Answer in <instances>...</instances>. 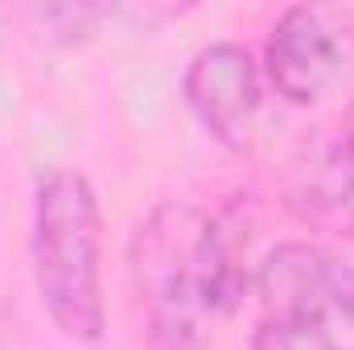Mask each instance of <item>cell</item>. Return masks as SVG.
Returning a JSON list of instances; mask_svg holds the SVG:
<instances>
[{
    "label": "cell",
    "instance_id": "cell-1",
    "mask_svg": "<svg viewBox=\"0 0 354 350\" xmlns=\"http://www.w3.org/2000/svg\"><path fill=\"white\" fill-rule=\"evenodd\" d=\"M248 243L194 202H161L132 235V288L153 350H202L248 288Z\"/></svg>",
    "mask_w": 354,
    "mask_h": 350
},
{
    "label": "cell",
    "instance_id": "cell-2",
    "mask_svg": "<svg viewBox=\"0 0 354 350\" xmlns=\"http://www.w3.org/2000/svg\"><path fill=\"white\" fill-rule=\"evenodd\" d=\"M33 284L41 309L71 342H99L107 330L103 305V210L83 174L54 169L33 194Z\"/></svg>",
    "mask_w": 354,
    "mask_h": 350
},
{
    "label": "cell",
    "instance_id": "cell-3",
    "mask_svg": "<svg viewBox=\"0 0 354 350\" xmlns=\"http://www.w3.org/2000/svg\"><path fill=\"white\" fill-rule=\"evenodd\" d=\"M264 317L309 322L354 347V268L313 243H280L256 268Z\"/></svg>",
    "mask_w": 354,
    "mask_h": 350
},
{
    "label": "cell",
    "instance_id": "cell-4",
    "mask_svg": "<svg viewBox=\"0 0 354 350\" xmlns=\"http://www.w3.org/2000/svg\"><path fill=\"white\" fill-rule=\"evenodd\" d=\"M181 95L218 145L248 149L264 111V66L235 42H210L189 58Z\"/></svg>",
    "mask_w": 354,
    "mask_h": 350
},
{
    "label": "cell",
    "instance_id": "cell-5",
    "mask_svg": "<svg viewBox=\"0 0 354 350\" xmlns=\"http://www.w3.org/2000/svg\"><path fill=\"white\" fill-rule=\"evenodd\" d=\"M342 71V37L322 8L297 4L280 12L264 46V83L280 99L309 107L334 87Z\"/></svg>",
    "mask_w": 354,
    "mask_h": 350
},
{
    "label": "cell",
    "instance_id": "cell-6",
    "mask_svg": "<svg viewBox=\"0 0 354 350\" xmlns=\"http://www.w3.org/2000/svg\"><path fill=\"white\" fill-rule=\"evenodd\" d=\"M288 206L334 235H354V169L342 161L334 140H317L292 165L288 177Z\"/></svg>",
    "mask_w": 354,
    "mask_h": 350
},
{
    "label": "cell",
    "instance_id": "cell-7",
    "mask_svg": "<svg viewBox=\"0 0 354 350\" xmlns=\"http://www.w3.org/2000/svg\"><path fill=\"white\" fill-rule=\"evenodd\" d=\"M252 350H354L334 330L309 326V322H284V317H260Z\"/></svg>",
    "mask_w": 354,
    "mask_h": 350
},
{
    "label": "cell",
    "instance_id": "cell-8",
    "mask_svg": "<svg viewBox=\"0 0 354 350\" xmlns=\"http://www.w3.org/2000/svg\"><path fill=\"white\" fill-rule=\"evenodd\" d=\"M103 8H91V4H46V8H33V21L41 25V37L46 42H58V46H79L87 42L99 25Z\"/></svg>",
    "mask_w": 354,
    "mask_h": 350
},
{
    "label": "cell",
    "instance_id": "cell-9",
    "mask_svg": "<svg viewBox=\"0 0 354 350\" xmlns=\"http://www.w3.org/2000/svg\"><path fill=\"white\" fill-rule=\"evenodd\" d=\"M330 140H334V149L342 153V161L354 169V103L346 107V116H342V124H338V132H334Z\"/></svg>",
    "mask_w": 354,
    "mask_h": 350
}]
</instances>
